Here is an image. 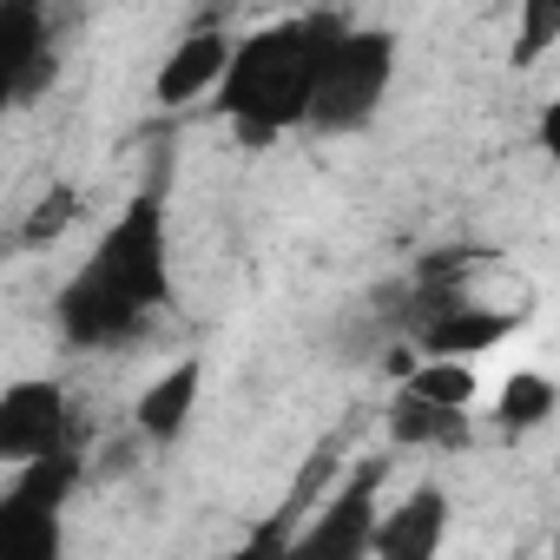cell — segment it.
<instances>
[{"mask_svg":"<svg viewBox=\"0 0 560 560\" xmlns=\"http://www.w3.org/2000/svg\"><path fill=\"white\" fill-rule=\"evenodd\" d=\"M165 298H172L165 205H159V191H139L119 211V224L93 244V257L67 277L54 317H60L67 343L100 350V343H126L132 330H145V317H159Z\"/></svg>","mask_w":560,"mask_h":560,"instance_id":"obj_1","label":"cell"},{"mask_svg":"<svg viewBox=\"0 0 560 560\" xmlns=\"http://www.w3.org/2000/svg\"><path fill=\"white\" fill-rule=\"evenodd\" d=\"M343 27L337 21H270L257 34L237 40L231 54V73L224 86L211 93V106L250 139V145H270V139H284L291 126H311V93H317V67L330 54Z\"/></svg>","mask_w":560,"mask_h":560,"instance_id":"obj_2","label":"cell"},{"mask_svg":"<svg viewBox=\"0 0 560 560\" xmlns=\"http://www.w3.org/2000/svg\"><path fill=\"white\" fill-rule=\"evenodd\" d=\"M396 86V40L383 27H343L317 67L311 93V132H357L383 113Z\"/></svg>","mask_w":560,"mask_h":560,"instance_id":"obj_3","label":"cell"},{"mask_svg":"<svg viewBox=\"0 0 560 560\" xmlns=\"http://www.w3.org/2000/svg\"><path fill=\"white\" fill-rule=\"evenodd\" d=\"M383 481H389V455L350 462L343 481L324 494V508L291 534V553H317V560H357V553H370L376 521H383Z\"/></svg>","mask_w":560,"mask_h":560,"instance_id":"obj_4","label":"cell"},{"mask_svg":"<svg viewBox=\"0 0 560 560\" xmlns=\"http://www.w3.org/2000/svg\"><path fill=\"white\" fill-rule=\"evenodd\" d=\"M73 442V416H67V389L54 376H27L8 383L0 396V468H21L34 455H54Z\"/></svg>","mask_w":560,"mask_h":560,"instance_id":"obj_5","label":"cell"},{"mask_svg":"<svg viewBox=\"0 0 560 560\" xmlns=\"http://www.w3.org/2000/svg\"><path fill=\"white\" fill-rule=\"evenodd\" d=\"M231 54H237V40L224 34V27H191L172 54H165V67H159V106L165 113H178V106H198V100H211L218 86H224V73H231Z\"/></svg>","mask_w":560,"mask_h":560,"instance_id":"obj_6","label":"cell"},{"mask_svg":"<svg viewBox=\"0 0 560 560\" xmlns=\"http://www.w3.org/2000/svg\"><path fill=\"white\" fill-rule=\"evenodd\" d=\"M0 60H8V86L27 106L40 80L54 73V21L47 0H0Z\"/></svg>","mask_w":560,"mask_h":560,"instance_id":"obj_7","label":"cell"},{"mask_svg":"<svg viewBox=\"0 0 560 560\" xmlns=\"http://www.w3.org/2000/svg\"><path fill=\"white\" fill-rule=\"evenodd\" d=\"M442 534H448V494H442L435 481H422V488H409L396 508H383L370 553H376V560H429V553L442 547Z\"/></svg>","mask_w":560,"mask_h":560,"instance_id":"obj_8","label":"cell"},{"mask_svg":"<svg viewBox=\"0 0 560 560\" xmlns=\"http://www.w3.org/2000/svg\"><path fill=\"white\" fill-rule=\"evenodd\" d=\"M198 389H205V363H198V357H178L172 370H159V376L139 389V402H132L139 435H145V442H178L185 422H191V409H198Z\"/></svg>","mask_w":560,"mask_h":560,"instance_id":"obj_9","label":"cell"},{"mask_svg":"<svg viewBox=\"0 0 560 560\" xmlns=\"http://www.w3.org/2000/svg\"><path fill=\"white\" fill-rule=\"evenodd\" d=\"M383 429H389L396 448H462V442H468V409L429 402V396H416V389H396Z\"/></svg>","mask_w":560,"mask_h":560,"instance_id":"obj_10","label":"cell"},{"mask_svg":"<svg viewBox=\"0 0 560 560\" xmlns=\"http://www.w3.org/2000/svg\"><path fill=\"white\" fill-rule=\"evenodd\" d=\"M402 389H416V396H429V402L475 409V396H481V376H475V357H422V363L402 376Z\"/></svg>","mask_w":560,"mask_h":560,"instance_id":"obj_11","label":"cell"},{"mask_svg":"<svg viewBox=\"0 0 560 560\" xmlns=\"http://www.w3.org/2000/svg\"><path fill=\"white\" fill-rule=\"evenodd\" d=\"M553 409H560V389H553V376H540V370L508 376L501 396H494V422H501V429H540Z\"/></svg>","mask_w":560,"mask_h":560,"instance_id":"obj_12","label":"cell"},{"mask_svg":"<svg viewBox=\"0 0 560 560\" xmlns=\"http://www.w3.org/2000/svg\"><path fill=\"white\" fill-rule=\"evenodd\" d=\"M553 47H560V0H521L508 67H514V73H527V67H540Z\"/></svg>","mask_w":560,"mask_h":560,"instance_id":"obj_13","label":"cell"},{"mask_svg":"<svg viewBox=\"0 0 560 560\" xmlns=\"http://www.w3.org/2000/svg\"><path fill=\"white\" fill-rule=\"evenodd\" d=\"M54 547H60V514L0 508V553H14V560H54Z\"/></svg>","mask_w":560,"mask_h":560,"instance_id":"obj_14","label":"cell"},{"mask_svg":"<svg viewBox=\"0 0 560 560\" xmlns=\"http://www.w3.org/2000/svg\"><path fill=\"white\" fill-rule=\"evenodd\" d=\"M73 218H80V191H73V185H54V191L27 211V224H21V250H47L54 237H67Z\"/></svg>","mask_w":560,"mask_h":560,"instance_id":"obj_15","label":"cell"},{"mask_svg":"<svg viewBox=\"0 0 560 560\" xmlns=\"http://www.w3.org/2000/svg\"><path fill=\"white\" fill-rule=\"evenodd\" d=\"M534 139H540V152H547V159H560V93L540 106V119H534Z\"/></svg>","mask_w":560,"mask_h":560,"instance_id":"obj_16","label":"cell"},{"mask_svg":"<svg viewBox=\"0 0 560 560\" xmlns=\"http://www.w3.org/2000/svg\"><path fill=\"white\" fill-rule=\"evenodd\" d=\"M553 475H560V468H553Z\"/></svg>","mask_w":560,"mask_h":560,"instance_id":"obj_17","label":"cell"}]
</instances>
